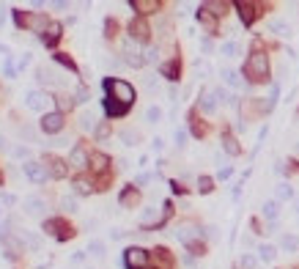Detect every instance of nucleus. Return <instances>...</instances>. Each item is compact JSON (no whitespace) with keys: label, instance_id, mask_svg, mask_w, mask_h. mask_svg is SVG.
I'll return each instance as SVG.
<instances>
[{"label":"nucleus","instance_id":"obj_1","mask_svg":"<svg viewBox=\"0 0 299 269\" xmlns=\"http://www.w3.org/2000/svg\"><path fill=\"white\" fill-rule=\"evenodd\" d=\"M244 74L250 77L253 83L269 80V58H266L264 52H253V55L247 58V63H244Z\"/></svg>","mask_w":299,"mask_h":269},{"label":"nucleus","instance_id":"obj_2","mask_svg":"<svg viewBox=\"0 0 299 269\" xmlns=\"http://www.w3.org/2000/svg\"><path fill=\"white\" fill-rule=\"evenodd\" d=\"M105 91L110 94V99H115L124 107H129L135 102V88L126 80H105Z\"/></svg>","mask_w":299,"mask_h":269},{"label":"nucleus","instance_id":"obj_3","mask_svg":"<svg viewBox=\"0 0 299 269\" xmlns=\"http://www.w3.org/2000/svg\"><path fill=\"white\" fill-rule=\"evenodd\" d=\"M167 212L170 209H157V206H146L143 212H140V228H160L162 222H165Z\"/></svg>","mask_w":299,"mask_h":269},{"label":"nucleus","instance_id":"obj_4","mask_svg":"<svg viewBox=\"0 0 299 269\" xmlns=\"http://www.w3.org/2000/svg\"><path fill=\"white\" fill-rule=\"evenodd\" d=\"M124 264H126V269H146L148 253L143 247H126L124 250Z\"/></svg>","mask_w":299,"mask_h":269},{"label":"nucleus","instance_id":"obj_5","mask_svg":"<svg viewBox=\"0 0 299 269\" xmlns=\"http://www.w3.org/2000/svg\"><path fill=\"white\" fill-rule=\"evenodd\" d=\"M22 171H25V176H28L33 184H44L47 181V165H42V162H36V159H30V162H25L22 165Z\"/></svg>","mask_w":299,"mask_h":269},{"label":"nucleus","instance_id":"obj_6","mask_svg":"<svg viewBox=\"0 0 299 269\" xmlns=\"http://www.w3.org/2000/svg\"><path fill=\"white\" fill-rule=\"evenodd\" d=\"M22 209H25L30 217H44V212H47V200H44L42 195H28V198L22 200Z\"/></svg>","mask_w":299,"mask_h":269},{"label":"nucleus","instance_id":"obj_7","mask_svg":"<svg viewBox=\"0 0 299 269\" xmlns=\"http://www.w3.org/2000/svg\"><path fill=\"white\" fill-rule=\"evenodd\" d=\"M124 63L126 66H132V69H140V66L146 63V55H143L132 42H124Z\"/></svg>","mask_w":299,"mask_h":269},{"label":"nucleus","instance_id":"obj_8","mask_svg":"<svg viewBox=\"0 0 299 269\" xmlns=\"http://www.w3.org/2000/svg\"><path fill=\"white\" fill-rule=\"evenodd\" d=\"M63 129V113H47V116H42V132H47V135H58V132Z\"/></svg>","mask_w":299,"mask_h":269},{"label":"nucleus","instance_id":"obj_9","mask_svg":"<svg viewBox=\"0 0 299 269\" xmlns=\"http://www.w3.org/2000/svg\"><path fill=\"white\" fill-rule=\"evenodd\" d=\"M44 231H47L49 236H55V239H69L71 236V228L63 220H47L44 222Z\"/></svg>","mask_w":299,"mask_h":269},{"label":"nucleus","instance_id":"obj_10","mask_svg":"<svg viewBox=\"0 0 299 269\" xmlns=\"http://www.w3.org/2000/svg\"><path fill=\"white\" fill-rule=\"evenodd\" d=\"M69 165L80 168V171H83V168H91V154L85 151L83 146H74L71 154H69Z\"/></svg>","mask_w":299,"mask_h":269},{"label":"nucleus","instance_id":"obj_11","mask_svg":"<svg viewBox=\"0 0 299 269\" xmlns=\"http://www.w3.org/2000/svg\"><path fill=\"white\" fill-rule=\"evenodd\" d=\"M129 33H132L135 42H148V33H151V28H148L146 20H132V25H129Z\"/></svg>","mask_w":299,"mask_h":269},{"label":"nucleus","instance_id":"obj_12","mask_svg":"<svg viewBox=\"0 0 299 269\" xmlns=\"http://www.w3.org/2000/svg\"><path fill=\"white\" fill-rule=\"evenodd\" d=\"M25 104H28L30 110H44L47 94H42V91H28V94H25Z\"/></svg>","mask_w":299,"mask_h":269},{"label":"nucleus","instance_id":"obj_13","mask_svg":"<svg viewBox=\"0 0 299 269\" xmlns=\"http://www.w3.org/2000/svg\"><path fill=\"white\" fill-rule=\"evenodd\" d=\"M129 6L140 14H154V11H160V0H132Z\"/></svg>","mask_w":299,"mask_h":269},{"label":"nucleus","instance_id":"obj_14","mask_svg":"<svg viewBox=\"0 0 299 269\" xmlns=\"http://www.w3.org/2000/svg\"><path fill=\"white\" fill-rule=\"evenodd\" d=\"M44 165H47V173L52 176V179H63V176H66V162H63V159L52 157V159H47Z\"/></svg>","mask_w":299,"mask_h":269},{"label":"nucleus","instance_id":"obj_15","mask_svg":"<svg viewBox=\"0 0 299 269\" xmlns=\"http://www.w3.org/2000/svg\"><path fill=\"white\" fill-rule=\"evenodd\" d=\"M269 30H272L275 36H280V39H288V36H291V28H288V22L280 20V17L269 20Z\"/></svg>","mask_w":299,"mask_h":269},{"label":"nucleus","instance_id":"obj_16","mask_svg":"<svg viewBox=\"0 0 299 269\" xmlns=\"http://www.w3.org/2000/svg\"><path fill=\"white\" fill-rule=\"evenodd\" d=\"M201 110L209 113V116L217 110V94H214V91H203V94H201Z\"/></svg>","mask_w":299,"mask_h":269},{"label":"nucleus","instance_id":"obj_17","mask_svg":"<svg viewBox=\"0 0 299 269\" xmlns=\"http://www.w3.org/2000/svg\"><path fill=\"white\" fill-rule=\"evenodd\" d=\"M195 236H198V231H195V225H189V222H184V225L176 228V239H181L184 245H189Z\"/></svg>","mask_w":299,"mask_h":269},{"label":"nucleus","instance_id":"obj_18","mask_svg":"<svg viewBox=\"0 0 299 269\" xmlns=\"http://www.w3.org/2000/svg\"><path fill=\"white\" fill-rule=\"evenodd\" d=\"M236 8H239V17H242L244 25H250V22L255 20V6H253V3H242V0H239Z\"/></svg>","mask_w":299,"mask_h":269},{"label":"nucleus","instance_id":"obj_19","mask_svg":"<svg viewBox=\"0 0 299 269\" xmlns=\"http://www.w3.org/2000/svg\"><path fill=\"white\" fill-rule=\"evenodd\" d=\"M261 214H264L266 220H277V214H280V200H266L264 206H261Z\"/></svg>","mask_w":299,"mask_h":269},{"label":"nucleus","instance_id":"obj_20","mask_svg":"<svg viewBox=\"0 0 299 269\" xmlns=\"http://www.w3.org/2000/svg\"><path fill=\"white\" fill-rule=\"evenodd\" d=\"M280 247H283L285 253H297V250H299V236L283 234V236H280Z\"/></svg>","mask_w":299,"mask_h":269},{"label":"nucleus","instance_id":"obj_21","mask_svg":"<svg viewBox=\"0 0 299 269\" xmlns=\"http://www.w3.org/2000/svg\"><path fill=\"white\" fill-rule=\"evenodd\" d=\"M118 200H121V206H135V203L140 200V193L135 190V187H126L124 193H121Z\"/></svg>","mask_w":299,"mask_h":269},{"label":"nucleus","instance_id":"obj_22","mask_svg":"<svg viewBox=\"0 0 299 269\" xmlns=\"http://www.w3.org/2000/svg\"><path fill=\"white\" fill-rule=\"evenodd\" d=\"M20 242H22V245H28L30 250H39V247H42V239H39L33 231H20Z\"/></svg>","mask_w":299,"mask_h":269},{"label":"nucleus","instance_id":"obj_23","mask_svg":"<svg viewBox=\"0 0 299 269\" xmlns=\"http://www.w3.org/2000/svg\"><path fill=\"white\" fill-rule=\"evenodd\" d=\"M275 255H277V247H275V245H258V258L264 264L275 261Z\"/></svg>","mask_w":299,"mask_h":269},{"label":"nucleus","instance_id":"obj_24","mask_svg":"<svg viewBox=\"0 0 299 269\" xmlns=\"http://www.w3.org/2000/svg\"><path fill=\"white\" fill-rule=\"evenodd\" d=\"M42 39H44V44H49V47H52V44H55L58 39H61V25H58V22H52V25L47 28V33H44Z\"/></svg>","mask_w":299,"mask_h":269},{"label":"nucleus","instance_id":"obj_25","mask_svg":"<svg viewBox=\"0 0 299 269\" xmlns=\"http://www.w3.org/2000/svg\"><path fill=\"white\" fill-rule=\"evenodd\" d=\"M107 165H110V159H107L105 154H91V168H93L96 173H102Z\"/></svg>","mask_w":299,"mask_h":269},{"label":"nucleus","instance_id":"obj_26","mask_svg":"<svg viewBox=\"0 0 299 269\" xmlns=\"http://www.w3.org/2000/svg\"><path fill=\"white\" fill-rule=\"evenodd\" d=\"M105 110H107V116H124L126 107H124V104H118L115 99H105Z\"/></svg>","mask_w":299,"mask_h":269},{"label":"nucleus","instance_id":"obj_27","mask_svg":"<svg viewBox=\"0 0 299 269\" xmlns=\"http://www.w3.org/2000/svg\"><path fill=\"white\" fill-rule=\"evenodd\" d=\"M223 146H225V151L230 154V157H236L242 148H239V143H236V138L233 135H223Z\"/></svg>","mask_w":299,"mask_h":269},{"label":"nucleus","instance_id":"obj_28","mask_svg":"<svg viewBox=\"0 0 299 269\" xmlns=\"http://www.w3.org/2000/svg\"><path fill=\"white\" fill-rule=\"evenodd\" d=\"M275 195H277V200H291V198H294V190H291V184L280 181L277 190H275Z\"/></svg>","mask_w":299,"mask_h":269},{"label":"nucleus","instance_id":"obj_29","mask_svg":"<svg viewBox=\"0 0 299 269\" xmlns=\"http://www.w3.org/2000/svg\"><path fill=\"white\" fill-rule=\"evenodd\" d=\"M80 126H83L85 132H93L96 129V116H93V113H83V116H80Z\"/></svg>","mask_w":299,"mask_h":269},{"label":"nucleus","instance_id":"obj_30","mask_svg":"<svg viewBox=\"0 0 299 269\" xmlns=\"http://www.w3.org/2000/svg\"><path fill=\"white\" fill-rule=\"evenodd\" d=\"M220 55H225V58H236V55H239V44H236V42H225V44H220Z\"/></svg>","mask_w":299,"mask_h":269},{"label":"nucleus","instance_id":"obj_31","mask_svg":"<svg viewBox=\"0 0 299 269\" xmlns=\"http://www.w3.org/2000/svg\"><path fill=\"white\" fill-rule=\"evenodd\" d=\"M223 80L230 85V88H239V85H242V80H239V72H233V69H223Z\"/></svg>","mask_w":299,"mask_h":269},{"label":"nucleus","instance_id":"obj_32","mask_svg":"<svg viewBox=\"0 0 299 269\" xmlns=\"http://www.w3.org/2000/svg\"><path fill=\"white\" fill-rule=\"evenodd\" d=\"M88 253H91V255H96V258H105V242L91 239V242H88Z\"/></svg>","mask_w":299,"mask_h":269},{"label":"nucleus","instance_id":"obj_33","mask_svg":"<svg viewBox=\"0 0 299 269\" xmlns=\"http://www.w3.org/2000/svg\"><path fill=\"white\" fill-rule=\"evenodd\" d=\"M198 20H201L203 25H206V30H209V33H214V30H217V25H214V17H211L209 11H206V8H203V11H198Z\"/></svg>","mask_w":299,"mask_h":269},{"label":"nucleus","instance_id":"obj_34","mask_svg":"<svg viewBox=\"0 0 299 269\" xmlns=\"http://www.w3.org/2000/svg\"><path fill=\"white\" fill-rule=\"evenodd\" d=\"M146 121H148V124H160V121H162V107L151 104V107L146 110Z\"/></svg>","mask_w":299,"mask_h":269},{"label":"nucleus","instance_id":"obj_35","mask_svg":"<svg viewBox=\"0 0 299 269\" xmlns=\"http://www.w3.org/2000/svg\"><path fill=\"white\" fill-rule=\"evenodd\" d=\"M121 140H124V146H135L140 140V135L135 129H121V135H118Z\"/></svg>","mask_w":299,"mask_h":269},{"label":"nucleus","instance_id":"obj_36","mask_svg":"<svg viewBox=\"0 0 299 269\" xmlns=\"http://www.w3.org/2000/svg\"><path fill=\"white\" fill-rule=\"evenodd\" d=\"M162 74H165L167 80H179V63H176V61L165 63V66H162Z\"/></svg>","mask_w":299,"mask_h":269},{"label":"nucleus","instance_id":"obj_37","mask_svg":"<svg viewBox=\"0 0 299 269\" xmlns=\"http://www.w3.org/2000/svg\"><path fill=\"white\" fill-rule=\"evenodd\" d=\"M206 11H209V14H214V17H223L225 14V3H214V0H209V3H206Z\"/></svg>","mask_w":299,"mask_h":269},{"label":"nucleus","instance_id":"obj_38","mask_svg":"<svg viewBox=\"0 0 299 269\" xmlns=\"http://www.w3.org/2000/svg\"><path fill=\"white\" fill-rule=\"evenodd\" d=\"M61 209H63V212H77V198H74V195H63V198H61Z\"/></svg>","mask_w":299,"mask_h":269},{"label":"nucleus","instance_id":"obj_39","mask_svg":"<svg viewBox=\"0 0 299 269\" xmlns=\"http://www.w3.org/2000/svg\"><path fill=\"white\" fill-rule=\"evenodd\" d=\"M74 190L80 195H91V190H93V187H91L88 179H74Z\"/></svg>","mask_w":299,"mask_h":269},{"label":"nucleus","instance_id":"obj_40","mask_svg":"<svg viewBox=\"0 0 299 269\" xmlns=\"http://www.w3.org/2000/svg\"><path fill=\"white\" fill-rule=\"evenodd\" d=\"M211 184H214V181H211L209 176H201V179H198V190H201L203 195H206V193H211V190H214V187H211Z\"/></svg>","mask_w":299,"mask_h":269},{"label":"nucleus","instance_id":"obj_41","mask_svg":"<svg viewBox=\"0 0 299 269\" xmlns=\"http://www.w3.org/2000/svg\"><path fill=\"white\" fill-rule=\"evenodd\" d=\"M28 17H30L28 11H14V20H17V28H20V30L28 28Z\"/></svg>","mask_w":299,"mask_h":269},{"label":"nucleus","instance_id":"obj_42","mask_svg":"<svg viewBox=\"0 0 299 269\" xmlns=\"http://www.w3.org/2000/svg\"><path fill=\"white\" fill-rule=\"evenodd\" d=\"M74 102L77 99H71V97H58V113H63L66 107H74Z\"/></svg>","mask_w":299,"mask_h":269},{"label":"nucleus","instance_id":"obj_43","mask_svg":"<svg viewBox=\"0 0 299 269\" xmlns=\"http://www.w3.org/2000/svg\"><path fill=\"white\" fill-rule=\"evenodd\" d=\"M11 157H17V159H25V157H30V148H25V146H14V151H11Z\"/></svg>","mask_w":299,"mask_h":269},{"label":"nucleus","instance_id":"obj_44","mask_svg":"<svg viewBox=\"0 0 299 269\" xmlns=\"http://www.w3.org/2000/svg\"><path fill=\"white\" fill-rule=\"evenodd\" d=\"M184 143H187V129H176V146L184 148Z\"/></svg>","mask_w":299,"mask_h":269},{"label":"nucleus","instance_id":"obj_45","mask_svg":"<svg viewBox=\"0 0 299 269\" xmlns=\"http://www.w3.org/2000/svg\"><path fill=\"white\" fill-rule=\"evenodd\" d=\"M230 173H233V168H230V165H225V168H220V171H217V179H220V181H225V179H230Z\"/></svg>","mask_w":299,"mask_h":269},{"label":"nucleus","instance_id":"obj_46","mask_svg":"<svg viewBox=\"0 0 299 269\" xmlns=\"http://www.w3.org/2000/svg\"><path fill=\"white\" fill-rule=\"evenodd\" d=\"M242 267H244V269H255V258H253L250 253H244V255H242Z\"/></svg>","mask_w":299,"mask_h":269},{"label":"nucleus","instance_id":"obj_47","mask_svg":"<svg viewBox=\"0 0 299 269\" xmlns=\"http://www.w3.org/2000/svg\"><path fill=\"white\" fill-rule=\"evenodd\" d=\"M55 61H58V63H63V66H69V72H74V63H71V58H66L63 52H58Z\"/></svg>","mask_w":299,"mask_h":269},{"label":"nucleus","instance_id":"obj_48","mask_svg":"<svg viewBox=\"0 0 299 269\" xmlns=\"http://www.w3.org/2000/svg\"><path fill=\"white\" fill-rule=\"evenodd\" d=\"M0 151H3V154H11V151H14V146H8L6 138H0Z\"/></svg>","mask_w":299,"mask_h":269},{"label":"nucleus","instance_id":"obj_49","mask_svg":"<svg viewBox=\"0 0 299 269\" xmlns=\"http://www.w3.org/2000/svg\"><path fill=\"white\" fill-rule=\"evenodd\" d=\"M88 99H91L88 88H80V91H77V102H88Z\"/></svg>","mask_w":299,"mask_h":269},{"label":"nucleus","instance_id":"obj_50","mask_svg":"<svg viewBox=\"0 0 299 269\" xmlns=\"http://www.w3.org/2000/svg\"><path fill=\"white\" fill-rule=\"evenodd\" d=\"M151 146H154V151H162V148H165V140H162V138H154Z\"/></svg>","mask_w":299,"mask_h":269},{"label":"nucleus","instance_id":"obj_51","mask_svg":"<svg viewBox=\"0 0 299 269\" xmlns=\"http://www.w3.org/2000/svg\"><path fill=\"white\" fill-rule=\"evenodd\" d=\"M157 58H160V52H157V49H148V52H146V61H157Z\"/></svg>","mask_w":299,"mask_h":269},{"label":"nucleus","instance_id":"obj_52","mask_svg":"<svg viewBox=\"0 0 299 269\" xmlns=\"http://www.w3.org/2000/svg\"><path fill=\"white\" fill-rule=\"evenodd\" d=\"M110 236H113V239H124V236H126V231H121V228H115V231H110Z\"/></svg>","mask_w":299,"mask_h":269},{"label":"nucleus","instance_id":"obj_53","mask_svg":"<svg viewBox=\"0 0 299 269\" xmlns=\"http://www.w3.org/2000/svg\"><path fill=\"white\" fill-rule=\"evenodd\" d=\"M6 74H8V77L17 74V72H14V63H11V61H6Z\"/></svg>","mask_w":299,"mask_h":269},{"label":"nucleus","instance_id":"obj_54","mask_svg":"<svg viewBox=\"0 0 299 269\" xmlns=\"http://www.w3.org/2000/svg\"><path fill=\"white\" fill-rule=\"evenodd\" d=\"M107 132H110V129H107V126L102 124V126H99V129H96V138H107Z\"/></svg>","mask_w":299,"mask_h":269},{"label":"nucleus","instance_id":"obj_55","mask_svg":"<svg viewBox=\"0 0 299 269\" xmlns=\"http://www.w3.org/2000/svg\"><path fill=\"white\" fill-rule=\"evenodd\" d=\"M28 63H30V52H25V55L20 58V66H22V69H25V66H28Z\"/></svg>","mask_w":299,"mask_h":269},{"label":"nucleus","instance_id":"obj_56","mask_svg":"<svg viewBox=\"0 0 299 269\" xmlns=\"http://www.w3.org/2000/svg\"><path fill=\"white\" fill-rule=\"evenodd\" d=\"M201 47H203V52H211V47H214V44H211L209 39H203V44H201Z\"/></svg>","mask_w":299,"mask_h":269},{"label":"nucleus","instance_id":"obj_57","mask_svg":"<svg viewBox=\"0 0 299 269\" xmlns=\"http://www.w3.org/2000/svg\"><path fill=\"white\" fill-rule=\"evenodd\" d=\"M0 200H3V203H8V206H11V203H14V195H0Z\"/></svg>","mask_w":299,"mask_h":269}]
</instances>
